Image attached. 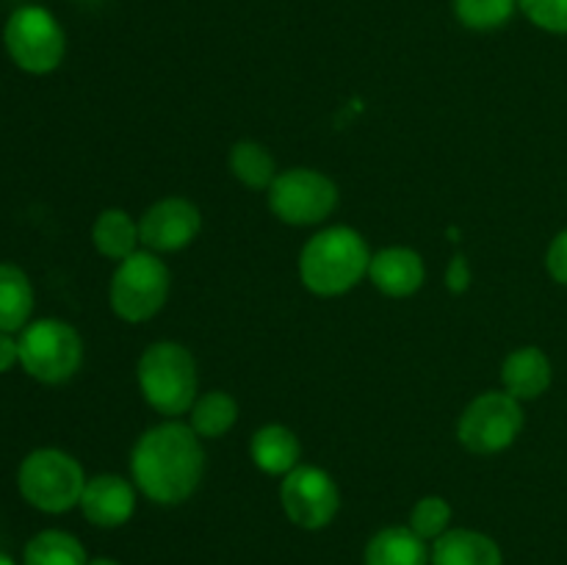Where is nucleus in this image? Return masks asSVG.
<instances>
[{"instance_id":"f257e3e1","label":"nucleus","mask_w":567,"mask_h":565,"mask_svg":"<svg viewBox=\"0 0 567 565\" xmlns=\"http://www.w3.org/2000/svg\"><path fill=\"white\" fill-rule=\"evenodd\" d=\"M205 474L203 438L188 421L169 419L136 438L131 449V480L155 504H181L192 499Z\"/></svg>"},{"instance_id":"f03ea898","label":"nucleus","mask_w":567,"mask_h":565,"mask_svg":"<svg viewBox=\"0 0 567 565\" xmlns=\"http://www.w3.org/2000/svg\"><path fill=\"white\" fill-rule=\"evenodd\" d=\"M371 247L363 233L349 225H330L310 236L299 253V280L316 297H343L369 277Z\"/></svg>"},{"instance_id":"7ed1b4c3","label":"nucleus","mask_w":567,"mask_h":565,"mask_svg":"<svg viewBox=\"0 0 567 565\" xmlns=\"http://www.w3.org/2000/svg\"><path fill=\"white\" fill-rule=\"evenodd\" d=\"M136 380L144 402L166 419L186 415L199 397L197 360L192 349L177 341L150 343L138 358Z\"/></svg>"},{"instance_id":"20e7f679","label":"nucleus","mask_w":567,"mask_h":565,"mask_svg":"<svg viewBox=\"0 0 567 565\" xmlns=\"http://www.w3.org/2000/svg\"><path fill=\"white\" fill-rule=\"evenodd\" d=\"M86 482L89 480L83 474V465L70 452L53 446L28 452L22 458L20 469H17L20 496L31 507L50 515L70 513L72 507H78Z\"/></svg>"},{"instance_id":"39448f33","label":"nucleus","mask_w":567,"mask_h":565,"mask_svg":"<svg viewBox=\"0 0 567 565\" xmlns=\"http://www.w3.org/2000/svg\"><path fill=\"white\" fill-rule=\"evenodd\" d=\"M172 291V271L161 255L136 249L120 260L109 282V302L116 319L144 325L164 310Z\"/></svg>"},{"instance_id":"423d86ee","label":"nucleus","mask_w":567,"mask_h":565,"mask_svg":"<svg viewBox=\"0 0 567 565\" xmlns=\"http://www.w3.org/2000/svg\"><path fill=\"white\" fill-rule=\"evenodd\" d=\"M17 341L22 371L42 386H61L72 380L83 363L81 332L64 319L28 321Z\"/></svg>"},{"instance_id":"0eeeda50","label":"nucleus","mask_w":567,"mask_h":565,"mask_svg":"<svg viewBox=\"0 0 567 565\" xmlns=\"http://www.w3.org/2000/svg\"><path fill=\"white\" fill-rule=\"evenodd\" d=\"M3 48L14 66L28 75H50L66 55V33L53 11L20 6L3 25Z\"/></svg>"},{"instance_id":"6e6552de","label":"nucleus","mask_w":567,"mask_h":565,"mask_svg":"<svg viewBox=\"0 0 567 565\" xmlns=\"http://www.w3.org/2000/svg\"><path fill=\"white\" fill-rule=\"evenodd\" d=\"M524 402L507 391H485L471 399L457 419V441L474 454H498L524 430Z\"/></svg>"},{"instance_id":"1a4fd4ad","label":"nucleus","mask_w":567,"mask_h":565,"mask_svg":"<svg viewBox=\"0 0 567 565\" xmlns=\"http://www.w3.org/2000/svg\"><path fill=\"white\" fill-rule=\"evenodd\" d=\"M269 210L291 227L321 225L338 208V186L330 175L310 166L280 172L266 192Z\"/></svg>"},{"instance_id":"9d476101","label":"nucleus","mask_w":567,"mask_h":565,"mask_svg":"<svg viewBox=\"0 0 567 565\" xmlns=\"http://www.w3.org/2000/svg\"><path fill=\"white\" fill-rule=\"evenodd\" d=\"M280 504L288 521L299 530H324L341 510V491L330 471L313 463H299L280 482Z\"/></svg>"},{"instance_id":"9b49d317","label":"nucleus","mask_w":567,"mask_h":565,"mask_svg":"<svg viewBox=\"0 0 567 565\" xmlns=\"http://www.w3.org/2000/svg\"><path fill=\"white\" fill-rule=\"evenodd\" d=\"M203 230V214L188 197H161L138 216V238L142 247L155 255L181 253L197 242Z\"/></svg>"},{"instance_id":"f8f14e48","label":"nucleus","mask_w":567,"mask_h":565,"mask_svg":"<svg viewBox=\"0 0 567 565\" xmlns=\"http://www.w3.org/2000/svg\"><path fill=\"white\" fill-rule=\"evenodd\" d=\"M136 491L133 480L120 474H97L86 482L81 496V513L89 524L100 530H114L127 524L136 513Z\"/></svg>"},{"instance_id":"ddd939ff","label":"nucleus","mask_w":567,"mask_h":565,"mask_svg":"<svg viewBox=\"0 0 567 565\" xmlns=\"http://www.w3.org/2000/svg\"><path fill=\"white\" fill-rule=\"evenodd\" d=\"M369 280L391 299H408L426 282V264L413 247H382L371 255Z\"/></svg>"},{"instance_id":"4468645a","label":"nucleus","mask_w":567,"mask_h":565,"mask_svg":"<svg viewBox=\"0 0 567 565\" xmlns=\"http://www.w3.org/2000/svg\"><path fill=\"white\" fill-rule=\"evenodd\" d=\"M554 369L548 355L540 347H518L504 358L502 363V386L520 402L543 397L551 388Z\"/></svg>"},{"instance_id":"2eb2a0df","label":"nucleus","mask_w":567,"mask_h":565,"mask_svg":"<svg viewBox=\"0 0 567 565\" xmlns=\"http://www.w3.org/2000/svg\"><path fill=\"white\" fill-rule=\"evenodd\" d=\"M249 458L255 469L269 476H286L302 463V443L286 424H264L249 441Z\"/></svg>"},{"instance_id":"dca6fc26","label":"nucleus","mask_w":567,"mask_h":565,"mask_svg":"<svg viewBox=\"0 0 567 565\" xmlns=\"http://www.w3.org/2000/svg\"><path fill=\"white\" fill-rule=\"evenodd\" d=\"M502 548L476 530H449L432 541L430 565H502Z\"/></svg>"},{"instance_id":"f3484780","label":"nucleus","mask_w":567,"mask_h":565,"mask_svg":"<svg viewBox=\"0 0 567 565\" xmlns=\"http://www.w3.org/2000/svg\"><path fill=\"white\" fill-rule=\"evenodd\" d=\"M365 565H430V548L424 537L410 526H385L365 543Z\"/></svg>"},{"instance_id":"a211bd4d","label":"nucleus","mask_w":567,"mask_h":565,"mask_svg":"<svg viewBox=\"0 0 567 565\" xmlns=\"http://www.w3.org/2000/svg\"><path fill=\"white\" fill-rule=\"evenodd\" d=\"M92 244L103 258L120 264L127 255L136 253L138 244H142V238H138V222L122 208L100 210L92 225Z\"/></svg>"},{"instance_id":"6ab92c4d","label":"nucleus","mask_w":567,"mask_h":565,"mask_svg":"<svg viewBox=\"0 0 567 565\" xmlns=\"http://www.w3.org/2000/svg\"><path fill=\"white\" fill-rule=\"evenodd\" d=\"M33 286L31 277L17 264H0V330L20 332L31 321Z\"/></svg>"},{"instance_id":"aec40b11","label":"nucleus","mask_w":567,"mask_h":565,"mask_svg":"<svg viewBox=\"0 0 567 565\" xmlns=\"http://www.w3.org/2000/svg\"><path fill=\"white\" fill-rule=\"evenodd\" d=\"M227 166H230V175L241 186L252 188V192H269L275 177L280 175L275 155L260 142H252V138H241V142L233 144L230 155H227Z\"/></svg>"},{"instance_id":"412c9836","label":"nucleus","mask_w":567,"mask_h":565,"mask_svg":"<svg viewBox=\"0 0 567 565\" xmlns=\"http://www.w3.org/2000/svg\"><path fill=\"white\" fill-rule=\"evenodd\" d=\"M188 427L205 441L227 435L238 421V402L227 391H205L194 399L188 410Z\"/></svg>"},{"instance_id":"4be33fe9","label":"nucleus","mask_w":567,"mask_h":565,"mask_svg":"<svg viewBox=\"0 0 567 565\" xmlns=\"http://www.w3.org/2000/svg\"><path fill=\"white\" fill-rule=\"evenodd\" d=\"M25 565H89L86 548L64 530H44L28 541L22 552Z\"/></svg>"},{"instance_id":"5701e85b","label":"nucleus","mask_w":567,"mask_h":565,"mask_svg":"<svg viewBox=\"0 0 567 565\" xmlns=\"http://www.w3.org/2000/svg\"><path fill=\"white\" fill-rule=\"evenodd\" d=\"M454 17L468 31H496L513 20L518 0H452Z\"/></svg>"},{"instance_id":"b1692460","label":"nucleus","mask_w":567,"mask_h":565,"mask_svg":"<svg viewBox=\"0 0 567 565\" xmlns=\"http://www.w3.org/2000/svg\"><path fill=\"white\" fill-rule=\"evenodd\" d=\"M452 504L443 496H424L410 510L408 526L424 541H437L443 532L452 530Z\"/></svg>"},{"instance_id":"393cba45","label":"nucleus","mask_w":567,"mask_h":565,"mask_svg":"<svg viewBox=\"0 0 567 565\" xmlns=\"http://www.w3.org/2000/svg\"><path fill=\"white\" fill-rule=\"evenodd\" d=\"M518 9L526 20L546 33H567V0H518Z\"/></svg>"},{"instance_id":"a878e982","label":"nucleus","mask_w":567,"mask_h":565,"mask_svg":"<svg viewBox=\"0 0 567 565\" xmlns=\"http://www.w3.org/2000/svg\"><path fill=\"white\" fill-rule=\"evenodd\" d=\"M546 269L559 286H567V227L551 238L546 253Z\"/></svg>"},{"instance_id":"bb28decb","label":"nucleus","mask_w":567,"mask_h":565,"mask_svg":"<svg viewBox=\"0 0 567 565\" xmlns=\"http://www.w3.org/2000/svg\"><path fill=\"white\" fill-rule=\"evenodd\" d=\"M471 280H474V275H471L468 258L457 253L446 266V288L452 294H465L471 288Z\"/></svg>"},{"instance_id":"cd10ccee","label":"nucleus","mask_w":567,"mask_h":565,"mask_svg":"<svg viewBox=\"0 0 567 565\" xmlns=\"http://www.w3.org/2000/svg\"><path fill=\"white\" fill-rule=\"evenodd\" d=\"M14 366H20V341H17V332L0 330V374L11 371Z\"/></svg>"},{"instance_id":"c85d7f7f","label":"nucleus","mask_w":567,"mask_h":565,"mask_svg":"<svg viewBox=\"0 0 567 565\" xmlns=\"http://www.w3.org/2000/svg\"><path fill=\"white\" fill-rule=\"evenodd\" d=\"M89 565H120V563L111 557H94V559H89Z\"/></svg>"},{"instance_id":"c756f323","label":"nucleus","mask_w":567,"mask_h":565,"mask_svg":"<svg viewBox=\"0 0 567 565\" xmlns=\"http://www.w3.org/2000/svg\"><path fill=\"white\" fill-rule=\"evenodd\" d=\"M0 565H14V559H11L9 554H3V552H0Z\"/></svg>"}]
</instances>
